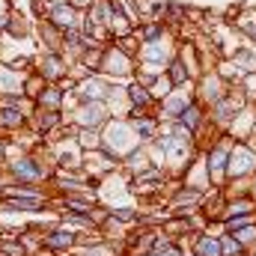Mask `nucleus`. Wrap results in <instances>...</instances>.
Here are the masks:
<instances>
[{
    "label": "nucleus",
    "mask_w": 256,
    "mask_h": 256,
    "mask_svg": "<svg viewBox=\"0 0 256 256\" xmlns=\"http://www.w3.org/2000/svg\"><path fill=\"white\" fill-rule=\"evenodd\" d=\"M36 33V21L30 18V15H21L18 9H12V15H9V27H6V36L3 39H30Z\"/></svg>",
    "instance_id": "obj_7"
},
{
    "label": "nucleus",
    "mask_w": 256,
    "mask_h": 256,
    "mask_svg": "<svg viewBox=\"0 0 256 256\" xmlns=\"http://www.w3.org/2000/svg\"><path fill=\"white\" fill-rule=\"evenodd\" d=\"M202 116H206L202 104H200L196 98H191V102H188V108H185V110L179 114V120H176V122H179V126L185 128L188 134H194V131L200 128V122H202Z\"/></svg>",
    "instance_id": "obj_12"
},
{
    "label": "nucleus",
    "mask_w": 256,
    "mask_h": 256,
    "mask_svg": "<svg viewBox=\"0 0 256 256\" xmlns=\"http://www.w3.org/2000/svg\"><path fill=\"white\" fill-rule=\"evenodd\" d=\"M164 74L170 78L173 90H185V86L191 84V74H188V68H185V63H182V57H179V54H173V57L167 60V66H164Z\"/></svg>",
    "instance_id": "obj_11"
},
{
    "label": "nucleus",
    "mask_w": 256,
    "mask_h": 256,
    "mask_svg": "<svg viewBox=\"0 0 256 256\" xmlns=\"http://www.w3.org/2000/svg\"><path fill=\"white\" fill-rule=\"evenodd\" d=\"M36 36H39L42 51L63 54V30H57V27L48 24V21H36Z\"/></svg>",
    "instance_id": "obj_9"
},
{
    "label": "nucleus",
    "mask_w": 256,
    "mask_h": 256,
    "mask_svg": "<svg viewBox=\"0 0 256 256\" xmlns=\"http://www.w3.org/2000/svg\"><path fill=\"white\" fill-rule=\"evenodd\" d=\"M6 167H9L15 185H39L42 179H48V170L39 155H21V158L9 161Z\"/></svg>",
    "instance_id": "obj_2"
},
{
    "label": "nucleus",
    "mask_w": 256,
    "mask_h": 256,
    "mask_svg": "<svg viewBox=\"0 0 256 256\" xmlns=\"http://www.w3.org/2000/svg\"><path fill=\"white\" fill-rule=\"evenodd\" d=\"M68 96H72V92H66L60 84H45L33 104H36V108H48V110H63V104H66Z\"/></svg>",
    "instance_id": "obj_8"
},
{
    "label": "nucleus",
    "mask_w": 256,
    "mask_h": 256,
    "mask_svg": "<svg viewBox=\"0 0 256 256\" xmlns=\"http://www.w3.org/2000/svg\"><path fill=\"white\" fill-rule=\"evenodd\" d=\"M3 152H6V143H3V137H0V158H3Z\"/></svg>",
    "instance_id": "obj_17"
},
{
    "label": "nucleus",
    "mask_w": 256,
    "mask_h": 256,
    "mask_svg": "<svg viewBox=\"0 0 256 256\" xmlns=\"http://www.w3.org/2000/svg\"><path fill=\"white\" fill-rule=\"evenodd\" d=\"M72 242H74V236L72 232H63V230H54L48 236V248H68Z\"/></svg>",
    "instance_id": "obj_13"
},
{
    "label": "nucleus",
    "mask_w": 256,
    "mask_h": 256,
    "mask_svg": "<svg viewBox=\"0 0 256 256\" xmlns=\"http://www.w3.org/2000/svg\"><path fill=\"white\" fill-rule=\"evenodd\" d=\"M42 21L54 24L57 30H68V27H74V24L80 21V9H74L68 0H60V3H51V6H48V15H45Z\"/></svg>",
    "instance_id": "obj_5"
},
{
    "label": "nucleus",
    "mask_w": 256,
    "mask_h": 256,
    "mask_svg": "<svg viewBox=\"0 0 256 256\" xmlns=\"http://www.w3.org/2000/svg\"><path fill=\"white\" fill-rule=\"evenodd\" d=\"M110 120V110L104 102H78V108L72 110V122L78 128H98Z\"/></svg>",
    "instance_id": "obj_4"
},
{
    "label": "nucleus",
    "mask_w": 256,
    "mask_h": 256,
    "mask_svg": "<svg viewBox=\"0 0 256 256\" xmlns=\"http://www.w3.org/2000/svg\"><path fill=\"white\" fill-rule=\"evenodd\" d=\"M134 33H137V39H140L143 45H149V42H161L164 36H170V30H167L164 21H140V24L134 27Z\"/></svg>",
    "instance_id": "obj_10"
},
{
    "label": "nucleus",
    "mask_w": 256,
    "mask_h": 256,
    "mask_svg": "<svg viewBox=\"0 0 256 256\" xmlns=\"http://www.w3.org/2000/svg\"><path fill=\"white\" fill-rule=\"evenodd\" d=\"M45 3H60V0H45Z\"/></svg>",
    "instance_id": "obj_18"
},
{
    "label": "nucleus",
    "mask_w": 256,
    "mask_h": 256,
    "mask_svg": "<svg viewBox=\"0 0 256 256\" xmlns=\"http://www.w3.org/2000/svg\"><path fill=\"white\" fill-rule=\"evenodd\" d=\"M224 250H226V254H230V256H236V254H238V250H242V248H238L236 242H230V244H224Z\"/></svg>",
    "instance_id": "obj_16"
},
{
    "label": "nucleus",
    "mask_w": 256,
    "mask_h": 256,
    "mask_svg": "<svg viewBox=\"0 0 256 256\" xmlns=\"http://www.w3.org/2000/svg\"><path fill=\"white\" fill-rule=\"evenodd\" d=\"M33 72H36L45 84H60L63 78H68V60H66L63 54L42 51L39 57H33Z\"/></svg>",
    "instance_id": "obj_3"
},
{
    "label": "nucleus",
    "mask_w": 256,
    "mask_h": 256,
    "mask_svg": "<svg viewBox=\"0 0 256 256\" xmlns=\"http://www.w3.org/2000/svg\"><path fill=\"white\" fill-rule=\"evenodd\" d=\"M68 3H72V6H74V9H80V12H84V9H86V6H90V3H92V0H68Z\"/></svg>",
    "instance_id": "obj_15"
},
{
    "label": "nucleus",
    "mask_w": 256,
    "mask_h": 256,
    "mask_svg": "<svg viewBox=\"0 0 256 256\" xmlns=\"http://www.w3.org/2000/svg\"><path fill=\"white\" fill-rule=\"evenodd\" d=\"M196 250H200V256H220V244L214 238H200Z\"/></svg>",
    "instance_id": "obj_14"
},
{
    "label": "nucleus",
    "mask_w": 256,
    "mask_h": 256,
    "mask_svg": "<svg viewBox=\"0 0 256 256\" xmlns=\"http://www.w3.org/2000/svg\"><path fill=\"white\" fill-rule=\"evenodd\" d=\"M134 72H137V60L134 57H128L122 54L116 45H104V51H102V63H98V74L102 78H108V80H122V78H134Z\"/></svg>",
    "instance_id": "obj_1"
},
{
    "label": "nucleus",
    "mask_w": 256,
    "mask_h": 256,
    "mask_svg": "<svg viewBox=\"0 0 256 256\" xmlns=\"http://www.w3.org/2000/svg\"><path fill=\"white\" fill-rule=\"evenodd\" d=\"M24 78H27L24 72L0 63V96H15V98H21V96H24Z\"/></svg>",
    "instance_id": "obj_6"
}]
</instances>
